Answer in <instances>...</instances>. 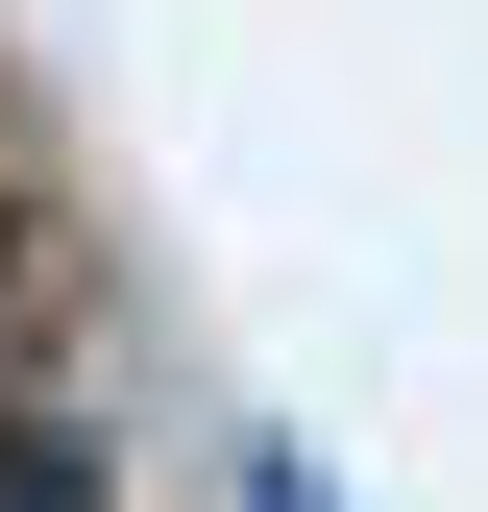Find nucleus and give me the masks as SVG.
<instances>
[{"label": "nucleus", "mask_w": 488, "mask_h": 512, "mask_svg": "<svg viewBox=\"0 0 488 512\" xmlns=\"http://www.w3.org/2000/svg\"><path fill=\"white\" fill-rule=\"evenodd\" d=\"M0 512H98V439H74V415H25V391H0Z\"/></svg>", "instance_id": "nucleus-1"}, {"label": "nucleus", "mask_w": 488, "mask_h": 512, "mask_svg": "<svg viewBox=\"0 0 488 512\" xmlns=\"http://www.w3.org/2000/svg\"><path fill=\"white\" fill-rule=\"evenodd\" d=\"M244 512H318V488H293V464H244Z\"/></svg>", "instance_id": "nucleus-2"}]
</instances>
